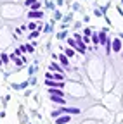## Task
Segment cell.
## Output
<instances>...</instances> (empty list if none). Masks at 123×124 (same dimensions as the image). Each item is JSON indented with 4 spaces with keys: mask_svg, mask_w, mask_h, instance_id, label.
Here are the masks:
<instances>
[{
    "mask_svg": "<svg viewBox=\"0 0 123 124\" xmlns=\"http://www.w3.org/2000/svg\"><path fill=\"white\" fill-rule=\"evenodd\" d=\"M45 85L49 88H63L64 81H56V79H45Z\"/></svg>",
    "mask_w": 123,
    "mask_h": 124,
    "instance_id": "cell-1",
    "label": "cell"
},
{
    "mask_svg": "<svg viewBox=\"0 0 123 124\" xmlns=\"http://www.w3.org/2000/svg\"><path fill=\"white\" fill-rule=\"evenodd\" d=\"M28 17L29 19H42L43 17V12L42 10H29L28 12Z\"/></svg>",
    "mask_w": 123,
    "mask_h": 124,
    "instance_id": "cell-2",
    "label": "cell"
},
{
    "mask_svg": "<svg viewBox=\"0 0 123 124\" xmlns=\"http://www.w3.org/2000/svg\"><path fill=\"white\" fill-rule=\"evenodd\" d=\"M68 122H71V117L69 116H57V119H56V124H68Z\"/></svg>",
    "mask_w": 123,
    "mask_h": 124,
    "instance_id": "cell-3",
    "label": "cell"
},
{
    "mask_svg": "<svg viewBox=\"0 0 123 124\" xmlns=\"http://www.w3.org/2000/svg\"><path fill=\"white\" fill-rule=\"evenodd\" d=\"M111 50H113V52H120V50H121V41H120L118 38H114V40L111 41Z\"/></svg>",
    "mask_w": 123,
    "mask_h": 124,
    "instance_id": "cell-4",
    "label": "cell"
},
{
    "mask_svg": "<svg viewBox=\"0 0 123 124\" xmlns=\"http://www.w3.org/2000/svg\"><path fill=\"white\" fill-rule=\"evenodd\" d=\"M59 62H61L64 67H69V57H68L66 54H61V55H59Z\"/></svg>",
    "mask_w": 123,
    "mask_h": 124,
    "instance_id": "cell-5",
    "label": "cell"
},
{
    "mask_svg": "<svg viewBox=\"0 0 123 124\" xmlns=\"http://www.w3.org/2000/svg\"><path fill=\"white\" fill-rule=\"evenodd\" d=\"M49 93L50 95H57V97H64L63 88H49Z\"/></svg>",
    "mask_w": 123,
    "mask_h": 124,
    "instance_id": "cell-6",
    "label": "cell"
},
{
    "mask_svg": "<svg viewBox=\"0 0 123 124\" xmlns=\"http://www.w3.org/2000/svg\"><path fill=\"white\" fill-rule=\"evenodd\" d=\"M50 100H52L54 103H63V105H66V102H64V97H57V95H50Z\"/></svg>",
    "mask_w": 123,
    "mask_h": 124,
    "instance_id": "cell-7",
    "label": "cell"
},
{
    "mask_svg": "<svg viewBox=\"0 0 123 124\" xmlns=\"http://www.w3.org/2000/svg\"><path fill=\"white\" fill-rule=\"evenodd\" d=\"M64 78H66V76H64L63 72H54L50 79H56V81H64Z\"/></svg>",
    "mask_w": 123,
    "mask_h": 124,
    "instance_id": "cell-8",
    "label": "cell"
},
{
    "mask_svg": "<svg viewBox=\"0 0 123 124\" xmlns=\"http://www.w3.org/2000/svg\"><path fill=\"white\" fill-rule=\"evenodd\" d=\"M97 35H99V43H102V45H104V43H106V40H107V36H106V29H102L101 33H97Z\"/></svg>",
    "mask_w": 123,
    "mask_h": 124,
    "instance_id": "cell-9",
    "label": "cell"
},
{
    "mask_svg": "<svg viewBox=\"0 0 123 124\" xmlns=\"http://www.w3.org/2000/svg\"><path fill=\"white\" fill-rule=\"evenodd\" d=\"M45 7H47L49 10H56V4L52 2V0H47V2H45Z\"/></svg>",
    "mask_w": 123,
    "mask_h": 124,
    "instance_id": "cell-10",
    "label": "cell"
},
{
    "mask_svg": "<svg viewBox=\"0 0 123 124\" xmlns=\"http://www.w3.org/2000/svg\"><path fill=\"white\" fill-rule=\"evenodd\" d=\"M24 52H26V48H24V46L21 45V46H18V48H16V52H14V55H16V57H18V55H23Z\"/></svg>",
    "mask_w": 123,
    "mask_h": 124,
    "instance_id": "cell-11",
    "label": "cell"
},
{
    "mask_svg": "<svg viewBox=\"0 0 123 124\" xmlns=\"http://www.w3.org/2000/svg\"><path fill=\"white\" fill-rule=\"evenodd\" d=\"M40 7H42V4H40V2H37V0H35L31 5H29V9H31V10H40Z\"/></svg>",
    "mask_w": 123,
    "mask_h": 124,
    "instance_id": "cell-12",
    "label": "cell"
},
{
    "mask_svg": "<svg viewBox=\"0 0 123 124\" xmlns=\"http://www.w3.org/2000/svg\"><path fill=\"white\" fill-rule=\"evenodd\" d=\"M12 59H14V64H16V66H19V67H21V66H23V62H24V60H23V57H21V59H18V57H16V55H14V57H12Z\"/></svg>",
    "mask_w": 123,
    "mask_h": 124,
    "instance_id": "cell-13",
    "label": "cell"
},
{
    "mask_svg": "<svg viewBox=\"0 0 123 124\" xmlns=\"http://www.w3.org/2000/svg\"><path fill=\"white\" fill-rule=\"evenodd\" d=\"M50 69H52L54 72H63V69L59 67V64H50Z\"/></svg>",
    "mask_w": 123,
    "mask_h": 124,
    "instance_id": "cell-14",
    "label": "cell"
},
{
    "mask_svg": "<svg viewBox=\"0 0 123 124\" xmlns=\"http://www.w3.org/2000/svg\"><path fill=\"white\" fill-rule=\"evenodd\" d=\"M64 54H66V55H68V57H73V55H75V50H73V48H71V46H68V48H66V50H64Z\"/></svg>",
    "mask_w": 123,
    "mask_h": 124,
    "instance_id": "cell-15",
    "label": "cell"
},
{
    "mask_svg": "<svg viewBox=\"0 0 123 124\" xmlns=\"http://www.w3.org/2000/svg\"><path fill=\"white\" fill-rule=\"evenodd\" d=\"M66 36H68L66 29H64V31H61V33H57V38H59V40H66Z\"/></svg>",
    "mask_w": 123,
    "mask_h": 124,
    "instance_id": "cell-16",
    "label": "cell"
},
{
    "mask_svg": "<svg viewBox=\"0 0 123 124\" xmlns=\"http://www.w3.org/2000/svg\"><path fill=\"white\" fill-rule=\"evenodd\" d=\"M68 45L71 46V48H76V40H75V38H69V40H68Z\"/></svg>",
    "mask_w": 123,
    "mask_h": 124,
    "instance_id": "cell-17",
    "label": "cell"
},
{
    "mask_svg": "<svg viewBox=\"0 0 123 124\" xmlns=\"http://www.w3.org/2000/svg\"><path fill=\"white\" fill-rule=\"evenodd\" d=\"M24 48H26V52H28V54H33V52H35V46H33V45H26Z\"/></svg>",
    "mask_w": 123,
    "mask_h": 124,
    "instance_id": "cell-18",
    "label": "cell"
},
{
    "mask_svg": "<svg viewBox=\"0 0 123 124\" xmlns=\"http://www.w3.org/2000/svg\"><path fill=\"white\" fill-rule=\"evenodd\" d=\"M54 19L57 21V19H63V14H61L59 10H54Z\"/></svg>",
    "mask_w": 123,
    "mask_h": 124,
    "instance_id": "cell-19",
    "label": "cell"
},
{
    "mask_svg": "<svg viewBox=\"0 0 123 124\" xmlns=\"http://www.w3.org/2000/svg\"><path fill=\"white\" fill-rule=\"evenodd\" d=\"M37 26H38V23H29V24H28V29L33 31V29H37Z\"/></svg>",
    "mask_w": 123,
    "mask_h": 124,
    "instance_id": "cell-20",
    "label": "cell"
},
{
    "mask_svg": "<svg viewBox=\"0 0 123 124\" xmlns=\"http://www.w3.org/2000/svg\"><path fill=\"white\" fill-rule=\"evenodd\" d=\"M92 41H94L95 45L99 43V35H97V33H94V35H92Z\"/></svg>",
    "mask_w": 123,
    "mask_h": 124,
    "instance_id": "cell-21",
    "label": "cell"
},
{
    "mask_svg": "<svg viewBox=\"0 0 123 124\" xmlns=\"http://www.w3.org/2000/svg\"><path fill=\"white\" fill-rule=\"evenodd\" d=\"M0 59H2L4 64H7V62H9V55H7V54H2V57H0Z\"/></svg>",
    "mask_w": 123,
    "mask_h": 124,
    "instance_id": "cell-22",
    "label": "cell"
},
{
    "mask_svg": "<svg viewBox=\"0 0 123 124\" xmlns=\"http://www.w3.org/2000/svg\"><path fill=\"white\" fill-rule=\"evenodd\" d=\"M43 31H45V33H52V24H47L43 28Z\"/></svg>",
    "mask_w": 123,
    "mask_h": 124,
    "instance_id": "cell-23",
    "label": "cell"
},
{
    "mask_svg": "<svg viewBox=\"0 0 123 124\" xmlns=\"http://www.w3.org/2000/svg\"><path fill=\"white\" fill-rule=\"evenodd\" d=\"M71 9H73V10H80V9H82V5H80V4H76V2H75V4L71 5Z\"/></svg>",
    "mask_w": 123,
    "mask_h": 124,
    "instance_id": "cell-24",
    "label": "cell"
},
{
    "mask_svg": "<svg viewBox=\"0 0 123 124\" xmlns=\"http://www.w3.org/2000/svg\"><path fill=\"white\" fill-rule=\"evenodd\" d=\"M35 72H37V67H35V66H31V67H29V74H31V76H33Z\"/></svg>",
    "mask_w": 123,
    "mask_h": 124,
    "instance_id": "cell-25",
    "label": "cell"
},
{
    "mask_svg": "<svg viewBox=\"0 0 123 124\" xmlns=\"http://www.w3.org/2000/svg\"><path fill=\"white\" fill-rule=\"evenodd\" d=\"M94 14L97 16V17H101V16H102V10H101V9H97V10H94Z\"/></svg>",
    "mask_w": 123,
    "mask_h": 124,
    "instance_id": "cell-26",
    "label": "cell"
},
{
    "mask_svg": "<svg viewBox=\"0 0 123 124\" xmlns=\"http://www.w3.org/2000/svg\"><path fill=\"white\" fill-rule=\"evenodd\" d=\"M71 21V14H68V16H64V23H69Z\"/></svg>",
    "mask_w": 123,
    "mask_h": 124,
    "instance_id": "cell-27",
    "label": "cell"
},
{
    "mask_svg": "<svg viewBox=\"0 0 123 124\" xmlns=\"http://www.w3.org/2000/svg\"><path fill=\"white\" fill-rule=\"evenodd\" d=\"M33 2H35V0H26V2H24V4H26V5L29 7V5H31V4H33Z\"/></svg>",
    "mask_w": 123,
    "mask_h": 124,
    "instance_id": "cell-28",
    "label": "cell"
},
{
    "mask_svg": "<svg viewBox=\"0 0 123 124\" xmlns=\"http://www.w3.org/2000/svg\"><path fill=\"white\" fill-rule=\"evenodd\" d=\"M64 4V0H57V2H56V5H63Z\"/></svg>",
    "mask_w": 123,
    "mask_h": 124,
    "instance_id": "cell-29",
    "label": "cell"
},
{
    "mask_svg": "<svg viewBox=\"0 0 123 124\" xmlns=\"http://www.w3.org/2000/svg\"><path fill=\"white\" fill-rule=\"evenodd\" d=\"M2 64H4V62H2V59H0V66H2Z\"/></svg>",
    "mask_w": 123,
    "mask_h": 124,
    "instance_id": "cell-30",
    "label": "cell"
},
{
    "mask_svg": "<svg viewBox=\"0 0 123 124\" xmlns=\"http://www.w3.org/2000/svg\"><path fill=\"white\" fill-rule=\"evenodd\" d=\"M68 124H71V122H68Z\"/></svg>",
    "mask_w": 123,
    "mask_h": 124,
    "instance_id": "cell-31",
    "label": "cell"
}]
</instances>
